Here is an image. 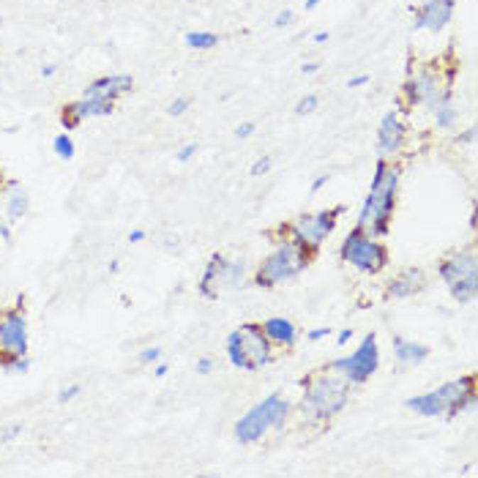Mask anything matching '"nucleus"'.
I'll list each match as a JSON object with an SVG mask.
<instances>
[{"mask_svg":"<svg viewBox=\"0 0 478 478\" xmlns=\"http://www.w3.org/2000/svg\"><path fill=\"white\" fill-rule=\"evenodd\" d=\"M17 438H22V424L19 421H11V424L0 426V443H14Z\"/></svg>","mask_w":478,"mask_h":478,"instance_id":"nucleus-28","label":"nucleus"},{"mask_svg":"<svg viewBox=\"0 0 478 478\" xmlns=\"http://www.w3.org/2000/svg\"><path fill=\"white\" fill-rule=\"evenodd\" d=\"M438 276L448 284V293L457 303H473L478 295V260L473 249L448 254L438 266Z\"/></svg>","mask_w":478,"mask_h":478,"instance_id":"nucleus-7","label":"nucleus"},{"mask_svg":"<svg viewBox=\"0 0 478 478\" xmlns=\"http://www.w3.org/2000/svg\"><path fill=\"white\" fill-rule=\"evenodd\" d=\"M254 129H257V124H254V121H244V124L235 126V137H238V140H246V137H251V134H254Z\"/></svg>","mask_w":478,"mask_h":478,"instance_id":"nucleus-33","label":"nucleus"},{"mask_svg":"<svg viewBox=\"0 0 478 478\" xmlns=\"http://www.w3.org/2000/svg\"><path fill=\"white\" fill-rule=\"evenodd\" d=\"M328 38H331L328 31H317V33H315V44H322V41H328Z\"/></svg>","mask_w":478,"mask_h":478,"instance_id":"nucleus-48","label":"nucleus"},{"mask_svg":"<svg viewBox=\"0 0 478 478\" xmlns=\"http://www.w3.org/2000/svg\"><path fill=\"white\" fill-rule=\"evenodd\" d=\"M263 325V334L268 337V342L273 347H282V350H293L298 344V325L287 317H268Z\"/></svg>","mask_w":478,"mask_h":478,"instance_id":"nucleus-18","label":"nucleus"},{"mask_svg":"<svg viewBox=\"0 0 478 478\" xmlns=\"http://www.w3.org/2000/svg\"><path fill=\"white\" fill-rule=\"evenodd\" d=\"M287 415H290V402L279 393H268L263 402H257L246 415L235 421V440L244 445L257 443L268 432L282 429L287 424Z\"/></svg>","mask_w":478,"mask_h":478,"instance_id":"nucleus-5","label":"nucleus"},{"mask_svg":"<svg viewBox=\"0 0 478 478\" xmlns=\"http://www.w3.org/2000/svg\"><path fill=\"white\" fill-rule=\"evenodd\" d=\"M309 260H312V254L306 249H301L290 238H284L254 271V284L257 287H276L282 282H293L303 268L309 266Z\"/></svg>","mask_w":478,"mask_h":478,"instance_id":"nucleus-6","label":"nucleus"},{"mask_svg":"<svg viewBox=\"0 0 478 478\" xmlns=\"http://www.w3.org/2000/svg\"><path fill=\"white\" fill-rule=\"evenodd\" d=\"M197 374H211L213 372V358L211 355H202V358H197Z\"/></svg>","mask_w":478,"mask_h":478,"instance_id":"nucleus-35","label":"nucleus"},{"mask_svg":"<svg viewBox=\"0 0 478 478\" xmlns=\"http://www.w3.org/2000/svg\"><path fill=\"white\" fill-rule=\"evenodd\" d=\"M246 276H249V266L244 257H241V260H227V257H224V268H222V287H224V290L244 287V284H246Z\"/></svg>","mask_w":478,"mask_h":478,"instance_id":"nucleus-23","label":"nucleus"},{"mask_svg":"<svg viewBox=\"0 0 478 478\" xmlns=\"http://www.w3.org/2000/svg\"><path fill=\"white\" fill-rule=\"evenodd\" d=\"M344 205H337L331 211H317V213H301L293 224H287V238L295 241L301 249H306L309 254H315L325 241L328 235L337 230L339 216H344Z\"/></svg>","mask_w":478,"mask_h":478,"instance_id":"nucleus-9","label":"nucleus"},{"mask_svg":"<svg viewBox=\"0 0 478 478\" xmlns=\"http://www.w3.org/2000/svg\"><path fill=\"white\" fill-rule=\"evenodd\" d=\"M222 268H224V254H213L211 260L205 263V271L197 282V293L205 298V301H216L222 295Z\"/></svg>","mask_w":478,"mask_h":478,"instance_id":"nucleus-20","label":"nucleus"},{"mask_svg":"<svg viewBox=\"0 0 478 478\" xmlns=\"http://www.w3.org/2000/svg\"><path fill=\"white\" fill-rule=\"evenodd\" d=\"M293 22V11L290 9H284V11H279L276 17H273V28H287Z\"/></svg>","mask_w":478,"mask_h":478,"instance_id":"nucleus-36","label":"nucleus"},{"mask_svg":"<svg viewBox=\"0 0 478 478\" xmlns=\"http://www.w3.org/2000/svg\"><path fill=\"white\" fill-rule=\"evenodd\" d=\"M161 358H164V350L156 347V344L145 347V350H140V355H137V361H140L142 366H153V364H159Z\"/></svg>","mask_w":478,"mask_h":478,"instance_id":"nucleus-27","label":"nucleus"},{"mask_svg":"<svg viewBox=\"0 0 478 478\" xmlns=\"http://www.w3.org/2000/svg\"><path fill=\"white\" fill-rule=\"evenodd\" d=\"M317 107H320V99H317V96H315V93H306L301 102L295 104V112H298V115H309V112H315Z\"/></svg>","mask_w":478,"mask_h":478,"instance_id":"nucleus-31","label":"nucleus"},{"mask_svg":"<svg viewBox=\"0 0 478 478\" xmlns=\"http://www.w3.org/2000/svg\"><path fill=\"white\" fill-rule=\"evenodd\" d=\"M189 107H192V99H189V96H178V99H173V102L167 104V115L178 118V115H183Z\"/></svg>","mask_w":478,"mask_h":478,"instance_id":"nucleus-29","label":"nucleus"},{"mask_svg":"<svg viewBox=\"0 0 478 478\" xmlns=\"http://www.w3.org/2000/svg\"><path fill=\"white\" fill-rule=\"evenodd\" d=\"M393 358H396V366L399 369H410V366H421L426 358H429V347L415 342V339H405V337H393Z\"/></svg>","mask_w":478,"mask_h":478,"instance_id":"nucleus-19","label":"nucleus"},{"mask_svg":"<svg viewBox=\"0 0 478 478\" xmlns=\"http://www.w3.org/2000/svg\"><path fill=\"white\" fill-rule=\"evenodd\" d=\"M167 372H170V366L164 364V361H159V364H153V377H167Z\"/></svg>","mask_w":478,"mask_h":478,"instance_id":"nucleus-41","label":"nucleus"},{"mask_svg":"<svg viewBox=\"0 0 478 478\" xmlns=\"http://www.w3.org/2000/svg\"><path fill=\"white\" fill-rule=\"evenodd\" d=\"M339 257H342V263L353 266L355 271H361V273H369V276L380 273V271L391 263L389 246H386L383 241L372 238V235L361 232L358 227L347 232V238L342 241Z\"/></svg>","mask_w":478,"mask_h":478,"instance_id":"nucleus-8","label":"nucleus"},{"mask_svg":"<svg viewBox=\"0 0 478 478\" xmlns=\"http://www.w3.org/2000/svg\"><path fill=\"white\" fill-rule=\"evenodd\" d=\"M331 334H334L331 328H315V331L306 334V339H309V342H322V339H328Z\"/></svg>","mask_w":478,"mask_h":478,"instance_id":"nucleus-37","label":"nucleus"},{"mask_svg":"<svg viewBox=\"0 0 478 478\" xmlns=\"http://www.w3.org/2000/svg\"><path fill=\"white\" fill-rule=\"evenodd\" d=\"M112 112H115V102L99 99V96H82V99H77V102H71L60 109V124L66 131H74L90 118H107Z\"/></svg>","mask_w":478,"mask_h":478,"instance_id":"nucleus-13","label":"nucleus"},{"mask_svg":"<svg viewBox=\"0 0 478 478\" xmlns=\"http://www.w3.org/2000/svg\"><path fill=\"white\" fill-rule=\"evenodd\" d=\"M454 9H457V0H421L413 17V31L440 33L454 19Z\"/></svg>","mask_w":478,"mask_h":478,"instance_id":"nucleus-15","label":"nucleus"},{"mask_svg":"<svg viewBox=\"0 0 478 478\" xmlns=\"http://www.w3.org/2000/svg\"><path fill=\"white\" fill-rule=\"evenodd\" d=\"M55 71H58V66H53V63H47V66H41V69H38V74H41L44 80H50V77H55Z\"/></svg>","mask_w":478,"mask_h":478,"instance_id":"nucleus-44","label":"nucleus"},{"mask_svg":"<svg viewBox=\"0 0 478 478\" xmlns=\"http://www.w3.org/2000/svg\"><path fill=\"white\" fill-rule=\"evenodd\" d=\"M328 180H331V175H317L315 180H312V189H309V192H312V195H317V192L322 189V186H325V183H328Z\"/></svg>","mask_w":478,"mask_h":478,"instance_id":"nucleus-40","label":"nucleus"},{"mask_svg":"<svg viewBox=\"0 0 478 478\" xmlns=\"http://www.w3.org/2000/svg\"><path fill=\"white\" fill-rule=\"evenodd\" d=\"M31 358L28 355H11V353H0V369L6 374H28L31 372Z\"/></svg>","mask_w":478,"mask_h":478,"instance_id":"nucleus-24","label":"nucleus"},{"mask_svg":"<svg viewBox=\"0 0 478 478\" xmlns=\"http://www.w3.org/2000/svg\"><path fill=\"white\" fill-rule=\"evenodd\" d=\"M131 88H134V77H131V74H107V77L93 80L82 96H99V99L118 102V99L126 96Z\"/></svg>","mask_w":478,"mask_h":478,"instance_id":"nucleus-16","label":"nucleus"},{"mask_svg":"<svg viewBox=\"0 0 478 478\" xmlns=\"http://www.w3.org/2000/svg\"><path fill=\"white\" fill-rule=\"evenodd\" d=\"M405 140H408V126L402 121V109H389L380 118V126H377V151H380V156L391 159V156L402 153Z\"/></svg>","mask_w":478,"mask_h":478,"instance_id":"nucleus-14","label":"nucleus"},{"mask_svg":"<svg viewBox=\"0 0 478 478\" xmlns=\"http://www.w3.org/2000/svg\"><path fill=\"white\" fill-rule=\"evenodd\" d=\"M473 140H476V129H467L462 137H457V142H465V145H470Z\"/></svg>","mask_w":478,"mask_h":478,"instance_id":"nucleus-45","label":"nucleus"},{"mask_svg":"<svg viewBox=\"0 0 478 478\" xmlns=\"http://www.w3.org/2000/svg\"><path fill=\"white\" fill-rule=\"evenodd\" d=\"M31 211V197L28 189L19 180H9L6 183V216L9 222H22Z\"/></svg>","mask_w":478,"mask_h":478,"instance_id":"nucleus-21","label":"nucleus"},{"mask_svg":"<svg viewBox=\"0 0 478 478\" xmlns=\"http://www.w3.org/2000/svg\"><path fill=\"white\" fill-rule=\"evenodd\" d=\"M429 112L435 115V124H438V129H443V131L454 129V126H457V118H460V109H457V104H454V93L448 90V93H445L443 99L432 107Z\"/></svg>","mask_w":478,"mask_h":478,"instance_id":"nucleus-22","label":"nucleus"},{"mask_svg":"<svg viewBox=\"0 0 478 478\" xmlns=\"http://www.w3.org/2000/svg\"><path fill=\"white\" fill-rule=\"evenodd\" d=\"M405 408L413 410L421 418H460L476 408V374H462L457 380H448L438 389L410 396Z\"/></svg>","mask_w":478,"mask_h":478,"instance_id":"nucleus-2","label":"nucleus"},{"mask_svg":"<svg viewBox=\"0 0 478 478\" xmlns=\"http://www.w3.org/2000/svg\"><path fill=\"white\" fill-rule=\"evenodd\" d=\"M195 153H197V142H186V145L178 151V161H180V164H186V161L195 159Z\"/></svg>","mask_w":478,"mask_h":478,"instance_id":"nucleus-34","label":"nucleus"},{"mask_svg":"<svg viewBox=\"0 0 478 478\" xmlns=\"http://www.w3.org/2000/svg\"><path fill=\"white\" fill-rule=\"evenodd\" d=\"M380 366V347H377V334H366L361 339L358 350H353L350 355H342L337 361H331V372L342 374L350 386H364Z\"/></svg>","mask_w":478,"mask_h":478,"instance_id":"nucleus-10","label":"nucleus"},{"mask_svg":"<svg viewBox=\"0 0 478 478\" xmlns=\"http://www.w3.org/2000/svg\"><path fill=\"white\" fill-rule=\"evenodd\" d=\"M448 90H451V85L443 82L440 74L435 69H418L408 74V82H405V88H402V96H405V104H408L410 109H415V107L432 109Z\"/></svg>","mask_w":478,"mask_h":478,"instance_id":"nucleus-11","label":"nucleus"},{"mask_svg":"<svg viewBox=\"0 0 478 478\" xmlns=\"http://www.w3.org/2000/svg\"><path fill=\"white\" fill-rule=\"evenodd\" d=\"M320 3H322V0H303V9H306V11H312V9H317Z\"/></svg>","mask_w":478,"mask_h":478,"instance_id":"nucleus-49","label":"nucleus"},{"mask_svg":"<svg viewBox=\"0 0 478 478\" xmlns=\"http://www.w3.org/2000/svg\"><path fill=\"white\" fill-rule=\"evenodd\" d=\"M301 410L312 421H331L334 415L347 408L350 393H353V386L337 372L309 374L301 380Z\"/></svg>","mask_w":478,"mask_h":478,"instance_id":"nucleus-3","label":"nucleus"},{"mask_svg":"<svg viewBox=\"0 0 478 478\" xmlns=\"http://www.w3.org/2000/svg\"><path fill=\"white\" fill-rule=\"evenodd\" d=\"M183 44L189 50H213L219 44V36L211 33V31H189L183 36Z\"/></svg>","mask_w":478,"mask_h":478,"instance_id":"nucleus-25","label":"nucleus"},{"mask_svg":"<svg viewBox=\"0 0 478 478\" xmlns=\"http://www.w3.org/2000/svg\"><path fill=\"white\" fill-rule=\"evenodd\" d=\"M364 85H369V74H355L347 82V88H364Z\"/></svg>","mask_w":478,"mask_h":478,"instance_id":"nucleus-38","label":"nucleus"},{"mask_svg":"<svg viewBox=\"0 0 478 478\" xmlns=\"http://www.w3.org/2000/svg\"><path fill=\"white\" fill-rule=\"evenodd\" d=\"M424 287H426L424 271L410 266V268H402L396 276H391L389 284H386V295H389V298H410V295L421 293Z\"/></svg>","mask_w":478,"mask_h":478,"instance_id":"nucleus-17","label":"nucleus"},{"mask_svg":"<svg viewBox=\"0 0 478 478\" xmlns=\"http://www.w3.org/2000/svg\"><path fill=\"white\" fill-rule=\"evenodd\" d=\"M303 74H317L320 71V63H315V60H309V63H303L301 66Z\"/></svg>","mask_w":478,"mask_h":478,"instance_id":"nucleus-47","label":"nucleus"},{"mask_svg":"<svg viewBox=\"0 0 478 478\" xmlns=\"http://www.w3.org/2000/svg\"><path fill=\"white\" fill-rule=\"evenodd\" d=\"M164 246L170 249V251H173V249H175V251H178V246H180V238H178V235H173V232H170V235H167V244H164Z\"/></svg>","mask_w":478,"mask_h":478,"instance_id":"nucleus-46","label":"nucleus"},{"mask_svg":"<svg viewBox=\"0 0 478 478\" xmlns=\"http://www.w3.org/2000/svg\"><path fill=\"white\" fill-rule=\"evenodd\" d=\"M53 151L58 153V159H63V161L74 159V153H77V145H74V140H71L69 131H60V134L55 137V140H53Z\"/></svg>","mask_w":478,"mask_h":478,"instance_id":"nucleus-26","label":"nucleus"},{"mask_svg":"<svg viewBox=\"0 0 478 478\" xmlns=\"http://www.w3.org/2000/svg\"><path fill=\"white\" fill-rule=\"evenodd\" d=\"M399 180H402V167L391 164L389 159L374 161V175L369 195L361 205L358 213V230L372 235V238H383L389 235L391 219H393V208H396V195H399Z\"/></svg>","mask_w":478,"mask_h":478,"instance_id":"nucleus-1","label":"nucleus"},{"mask_svg":"<svg viewBox=\"0 0 478 478\" xmlns=\"http://www.w3.org/2000/svg\"><path fill=\"white\" fill-rule=\"evenodd\" d=\"M0 238H3L6 244H11V227H9L3 219H0Z\"/></svg>","mask_w":478,"mask_h":478,"instance_id":"nucleus-43","label":"nucleus"},{"mask_svg":"<svg viewBox=\"0 0 478 478\" xmlns=\"http://www.w3.org/2000/svg\"><path fill=\"white\" fill-rule=\"evenodd\" d=\"M271 167H273V159L271 156H260V159L251 164V170H249V175L251 178H263L271 173Z\"/></svg>","mask_w":478,"mask_h":478,"instance_id":"nucleus-30","label":"nucleus"},{"mask_svg":"<svg viewBox=\"0 0 478 478\" xmlns=\"http://www.w3.org/2000/svg\"><path fill=\"white\" fill-rule=\"evenodd\" d=\"M355 337V331L353 328H342V331H339L337 334V344L339 347H342V344H347V342H350V339Z\"/></svg>","mask_w":478,"mask_h":478,"instance_id":"nucleus-39","label":"nucleus"},{"mask_svg":"<svg viewBox=\"0 0 478 478\" xmlns=\"http://www.w3.org/2000/svg\"><path fill=\"white\" fill-rule=\"evenodd\" d=\"M28 350H31V328L25 298H19L11 309L0 312V353L28 355Z\"/></svg>","mask_w":478,"mask_h":478,"instance_id":"nucleus-12","label":"nucleus"},{"mask_svg":"<svg viewBox=\"0 0 478 478\" xmlns=\"http://www.w3.org/2000/svg\"><path fill=\"white\" fill-rule=\"evenodd\" d=\"M227 358L241 372H257L273 361V344L263 334L260 322H244L227 337Z\"/></svg>","mask_w":478,"mask_h":478,"instance_id":"nucleus-4","label":"nucleus"},{"mask_svg":"<svg viewBox=\"0 0 478 478\" xmlns=\"http://www.w3.org/2000/svg\"><path fill=\"white\" fill-rule=\"evenodd\" d=\"M80 393H82V386H80V383H71V386H66V389L58 391V402H60V405H66V402H74V399H77Z\"/></svg>","mask_w":478,"mask_h":478,"instance_id":"nucleus-32","label":"nucleus"},{"mask_svg":"<svg viewBox=\"0 0 478 478\" xmlns=\"http://www.w3.org/2000/svg\"><path fill=\"white\" fill-rule=\"evenodd\" d=\"M145 235H148V232L140 230V227H137V230H131L129 232V244H140V241H145Z\"/></svg>","mask_w":478,"mask_h":478,"instance_id":"nucleus-42","label":"nucleus"}]
</instances>
